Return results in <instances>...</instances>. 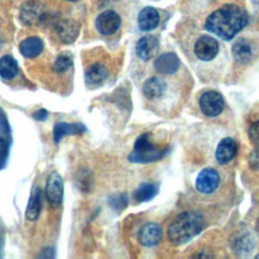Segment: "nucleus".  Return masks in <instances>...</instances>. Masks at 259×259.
<instances>
[{
    "label": "nucleus",
    "mask_w": 259,
    "mask_h": 259,
    "mask_svg": "<svg viewBox=\"0 0 259 259\" xmlns=\"http://www.w3.org/2000/svg\"><path fill=\"white\" fill-rule=\"evenodd\" d=\"M259 48L256 40L250 36H240L232 45L234 60L240 65L251 64L258 55Z\"/></svg>",
    "instance_id": "4"
},
{
    "label": "nucleus",
    "mask_w": 259,
    "mask_h": 259,
    "mask_svg": "<svg viewBox=\"0 0 259 259\" xmlns=\"http://www.w3.org/2000/svg\"><path fill=\"white\" fill-rule=\"evenodd\" d=\"M159 51V40L154 35H145L141 37L136 46V53L143 61L153 59Z\"/></svg>",
    "instance_id": "14"
},
{
    "label": "nucleus",
    "mask_w": 259,
    "mask_h": 259,
    "mask_svg": "<svg viewBox=\"0 0 259 259\" xmlns=\"http://www.w3.org/2000/svg\"><path fill=\"white\" fill-rule=\"evenodd\" d=\"M64 194V184L61 175L53 171L47 178L46 197L53 207H59L62 204Z\"/></svg>",
    "instance_id": "9"
},
{
    "label": "nucleus",
    "mask_w": 259,
    "mask_h": 259,
    "mask_svg": "<svg viewBox=\"0 0 259 259\" xmlns=\"http://www.w3.org/2000/svg\"><path fill=\"white\" fill-rule=\"evenodd\" d=\"M0 244H1V242H0Z\"/></svg>",
    "instance_id": "34"
},
{
    "label": "nucleus",
    "mask_w": 259,
    "mask_h": 259,
    "mask_svg": "<svg viewBox=\"0 0 259 259\" xmlns=\"http://www.w3.org/2000/svg\"><path fill=\"white\" fill-rule=\"evenodd\" d=\"M232 244H233L234 250L241 254L249 252L254 247V241L251 234L244 231L236 235Z\"/></svg>",
    "instance_id": "24"
},
{
    "label": "nucleus",
    "mask_w": 259,
    "mask_h": 259,
    "mask_svg": "<svg viewBox=\"0 0 259 259\" xmlns=\"http://www.w3.org/2000/svg\"><path fill=\"white\" fill-rule=\"evenodd\" d=\"M108 75V71L103 64L94 63L85 71V81L87 84H98L103 81Z\"/></svg>",
    "instance_id": "21"
},
{
    "label": "nucleus",
    "mask_w": 259,
    "mask_h": 259,
    "mask_svg": "<svg viewBox=\"0 0 259 259\" xmlns=\"http://www.w3.org/2000/svg\"><path fill=\"white\" fill-rule=\"evenodd\" d=\"M205 226L203 215L194 210H187L179 213L170 224L167 235L175 245H182L189 242L198 235Z\"/></svg>",
    "instance_id": "2"
},
{
    "label": "nucleus",
    "mask_w": 259,
    "mask_h": 259,
    "mask_svg": "<svg viewBox=\"0 0 259 259\" xmlns=\"http://www.w3.org/2000/svg\"><path fill=\"white\" fill-rule=\"evenodd\" d=\"M162 229L155 223L145 224L139 231V242L145 247L156 246L162 239Z\"/></svg>",
    "instance_id": "13"
},
{
    "label": "nucleus",
    "mask_w": 259,
    "mask_h": 259,
    "mask_svg": "<svg viewBox=\"0 0 259 259\" xmlns=\"http://www.w3.org/2000/svg\"><path fill=\"white\" fill-rule=\"evenodd\" d=\"M46 6L36 0H28L24 2L19 10L20 20L25 25H36L41 23L47 17Z\"/></svg>",
    "instance_id": "6"
},
{
    "label": "nucleus",
    "mask_w": 259,
    "mask_h": 259,
    "mask_svg": "<svg viewBox=\"0 0 259 259\" xmlns=\"http://www.w3.org/2000/svg\"><path fill=\"white\" fill-rule=\"evenodd\" d=\"M65 1H69V2H74V1H77V0H65Z\"/></svg>",
    "instance_id": "32"
},
{
    "label": "nucleus",
    "mask_w": 259,
    "mask_h": 259,
    "mask_svg": "<svg viewBox=\"0 0 259 259\" xmlns=\"http://www.w3.org/2000/svg\"><path fill=\"white\" fill-rule=\"evenodd\" d=\"M120 16L113 10H105L101 12L95 20L97 30L103 35L114 34L120 27Z\"/></svg>",
    "instance_id": "10"
},
{
    "label": "nucleus",
    "mask_w": 259,
    "mask_h": 259,
    "mask_svg": "<svg viewBox=\"0 0 259 259\" xmlns=\"http://www.w3.org/2000/svg\"><path fill=\"white\" fill-rule=\"evenodd\" d=\"M44 51V41L38 36H29L19 44V52L26 59L36 58Z\"/></svg>",
    "instance_id": "19"
},
{
    "label": "nucleus",
    "mask_w": 259,
    "mask_h": 259,
    "mask_svg": "<svg viewBox=\"0 0 259 259\" xmlns=\"http://www.w3.org/2000/svg\"><path fill=\"white\" fill-rule=\"evenodd\" d=\"M237 151V142L231 137L224 138L218 144V147L215 149V160L221 165L228 164L235 158Z\"/></svg>",
    "instance_id": "12"
},
{
    "label": "nucleus",
    "mask_w": 259,
    "mask_h": 259,
    "mask_svg": "<svg viewBox=\"0 0 259 259\" xmlns=\"http://www.w3.org/2000/svg\"><path fill=\"white\" fill-rule=\"evenodd\" d=\"M256 229H257V232L259 233V219H258V221L256 223Z\"/></svg>",
    "instance_id": "31"
},
{
    "label": "nucleus",
    "mask_w": 259,
    "mask_h": 259,
    "mask_svg": "<svg viewBox=\"0 0 259 259\" xmlns=\"http://www.w3.org/2000/svg\"><path fill=\"white\" fill-rule=\"evenodd\" d=\"M80 31L79 24L73 19H62L56 24V33L63 44L74 42Z\"/></svg>",
    "instance_id": "11"
},
{
    "label": "nucleus",
    "mask_w": 259,
    "mask_h": 259,
    "mask_svg": "<svg viewBox=\"0 0 259 259\" xmlns=\"http://www.w3.org/2000/svg\"><path fill=\"white\" fill-rule=\"evenodd\" d=\"M41 205V190L38 185L33 184L25 208V218L30 222L35 221L40 213Z\"/></svg>",
    "instance_id": "17"
},
{
    "label": "nucleus",
    "mask_w": 259,
    "mask_h": 259,
    "mask_svg": "<svg viewBox=\"0 0 259 259\" xmlns=\"http://www.w3.org/2000/svg\"><path fill=\"white\" fill-rule=\"evenodd\" d=\"M17 61L9 55L0 58V76L5 80H12L18 74Z\"/></svg>",
    "instance_id": "22"
},
{
    "label": "nucleus",
    "mask_w": 259,
    "mask_h": 259,
    "mask_svg": "<svg viewBox=\"0 0 259 259\" xmlns=\"http://www.w3.org/2000/svg\"><path fill=\"white\" fill-rule=\"evenodd\" d=\"M86 132V126L80 122H58L54 127V141L59 143L65 136L78 135Z\"/></svg>",
    "instance_id": "20"
},
{
    "label": "nucleus",
    "mask_w": 259,
    "mask_h": 259,
    "mask_svg": "<svg viewBox=\"0 0 259 259\" xmlns=\"http://www.w3.org/2000/svg\"><path fill=\"white\" fill-rule=\"evenodd\" d=\"M248 136L253 144L259 145V119L251 123L248 131Z\"/></svg>",
    "instance_id": "28"
},
{
    "label": "nucleus",
    "mask_w": 259,
    "mask_h": 259,
    "mask_svg": "<svg viewBox=\"0 0 259 259\" xmlns=\"http://www.w3.org/2000/svg\"><path fill=\"white\" fill-rule=\"evenodd\" d=\"M109 204L112 206V208L121 210L127 205V196L123 193L112 195L109 198Z\"/></svg>",
    "instance_id": "26"
},
{
    "label": "nucleus",
    "mask_w": 259,
    "mask_h": 259,
    "mask_svg": "<svg viewBox=\"0 0 259 259\" xmlns=\"http://www.w3.org/2000/svg\"><path fill=\"white\" fill-rule=\"evenodd\" d=\"M219 51L220 45L217 39L207 34L200 35L193 46L194 56L202 62L213 60L218 56Z\"/></svg>",
    "instance_id": "7"
},
{
    "label": "nucleus",
    "mask_w": 259,
    "mask_h": 259,
    "mask_svg": "<svg viewBox=\"0 0 259 259\" xmlns=\"http://www.w3.org/2000/svg\"><path fill=\"white\" fill-rule=\"evenodd\" d=\"M248 164L252 170L259 171V147L253 149L248 157Z\"/></svg>",
    "instance_id": "27"
},
{
    "label": "nucleus",
    "mask_w": 259,
    "mask_h": 259,
    "mask_svg": "<svg viewBox=\"0 0 259 259\" xmlns=\"http://www.w3.org/2000/svg\"><path fill=\"white\" fill-rule=\"evenodd\" d=\"M220 184V173L217 169L210 167L202 169L195 179V188L201 194L213 193L219 188Z\"/></svg>",
    "instance_id": "8"
},
{
    "label": "nucleus",
    "mask_w": 259,
    "mask_h": 259,
    "mask_svg": "<svg viewBox=\"0 0 259 259\" xmlns=\"http://www.w3.org/2000/svg\"><path fill=\"white\" fill-rule=\"evenodd\" d=\"M8 151H9L8 142L6 141V139L0 137V163H2L5 160V158L8 155Z\"/></svg>",
    "instance_id": "29"
},
{
    "label": "nucleus",
    "mask_w": 259,
    "mask_h": 259,
    "mask_svg": "<svg viewBox=\"0 0 259 259\" xmlns=\"http://www.w3.org/2000/svg\"><path fill=\"white\" fill-rule=\"evenodd\" d=\"M255 258H259V253H258V254L255 256Z\"/></svg>",
    "instance_id": "33"
},
{
    "label": "nucleus",
    "mask_w": 259,
    "mask_h": 259,
    "mask_svg": "<svg viewBox=\"0 0 259 259\" xmlns=\"http://www.w3.org/2000/svg\"><path fill=\"white\" fill-rule=\"evenodd\" d=\"M248 23L245 8L235 3H227L207 15L204 27L224 40L232 39Z\"/></svg>",
    "instance_id": "1"
},
{
    "label": "nucleus",
    "mask_w": 259,
    "mask_h": 259,
    "mask_svg": "<svg viewBox=\"0 0 259 259\" xmlns=\"http://www.w3.org/2000/svg\"><path fill=\"white\" fill-rule=\"evenodd\" d=\"M225 100L223 95L215 90H206L201 93L198 99V106L203 115L215 117L225 109Z\"/></svg>",
    "instance_id": "5"
},
{
    "label": "nucleus",
    "mask_w": 259,
    "mask_h": 259,
    "mask_svg": "<svg viewBox=\"0 0 259 259\" xmlns=\"http://www.w3.org/2000/svg\"><path fill=\"white\" fill-rule=\"evenodd\" d=\"M168 152V148L159 149L150 140V134H142L135 142L134 149L128 155V161L132 163H151L161 159Z\"/></svg>",
    "instance_id": "3"
},
{
    "label": "nucleus",
    "mask_w": 259,
    "mask_h": 259,
    "mask_svg": "<svg viewBox=\"0 0 259 259\" xmlns=\"http://www.w3.org/2000/svg\"><path fill=\"white\" fill-rule=\"evenodd\" d=\"M160 21V15L154 7L148 6L143 8L138 16L139 27L144 31H150L155 29Z\"/></svg>",
    "instance_id": "18"
},
{
    "label": "nucleus",
    "mask_w": 259,
    "mask_h": 259,
    "mask_svg": "<svg viewBox=\"0 0 259 259\" xmlns=\"http://www.w3.org/2000/svg\"><path fill=\"white\" fill-rule=\"evenodd\" d=\"M159 187L154 183H142L134 192V198L138 202L149 201L156 196L158 193Z\"/></svg>",
    "instance_id": "23"
},
{
    "label": "nucleus",
    "mask_w": 259,
    "mask_h": 259,
    "mask_svg": "<svg viewBox=\"0 0 259 259\" xmlns=\"http://www.w3.org/2000/svg\"><path fill=\"white\" fill-rule=\"evenodd\" d=\"M167 89L166 82L156 76H153L145 81L143 84V94L150 100H156L164 96Z\"/></svg>",
    "instance_id": "16"
},
{
    "label": "nucleus",
    "mask_w": 259,
    "mask_h": 259,
    "mask_svg": "<svg viewBox=\"0 0 259 259\" xmlns=\"http://www.w3.org/2000/svg\"><path fill=\"white\" fill-rule=\"evenodd\" d=\"M72 64L73 63H72V60L70 57L62 55L56 59V61L53 65V70L56 73H64L71 68Z\"/></svg>",
    "instance_id": "25"
},
{
    "label": "nucleus",
    "mask_w": 259,
    "mask_h": 259,
    "mask_svg": "<svg viewBox=\"0 0 259 259\" xmlns=\"http://www.w3.org/2000/svg\"><path fill=\"white\" fill-rule=\"evenodd\" d=\"M180 67V61L174 53H164L154 62L155 70L162 75H173Z\"/></svg>",
    "instance_id": "15"
},
{
    "label": "nucleus",
    "mask_w": 259,
    "mask_h": 259,
    "mask_svg": "<svg viewBox=\"0 0 259 259\" xmlns=\"http://www.w3.org/2000/svg\"><path fill=\"white\" fill-rule=\"evenodd\" d=\"M48 110L45 109V108H39L37 109L36 111H34L32 113V117L35 119V120H38V121H44L48 118Z\"/></svg>",
    "instance_id": "30"
}]
</instances>
